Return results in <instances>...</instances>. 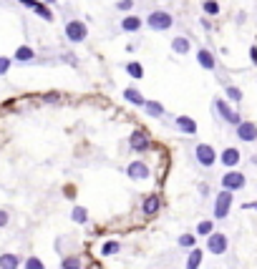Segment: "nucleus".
<instances>
[{"label": "nucleus", "instance_id": "1", "mask_svg": "<svg viewBox=\"0 0 257 269\" xmlns=\"http://www.w3.org/2000/svg\"><path fill=\"white\" fill-rule=\"evenodd\" d=\"M212 108H215V116H217V118H222L224 124H230V126H235V128L242 124L239 113H237L235 108H230V103H227V101H222V98H215V106H212Z\"/></svg>", "mask_w": 257, "mask_h": 269}, {"label": "nucleus", "instance_id": "2", "mask_svg": "<svg viewBox=\"0 0 257 269\" xmlns=\"http://www.w3.org/2000/svg\"><path fill=\"white\" fill-rule=\"evenodd\" d=\"M194 161L204 169H212L217 163V151L212 148L209 143H197L194 146Z\"/></svg>", "mask_w": 257, "mask_h": 269}, {"label": "nucleus", "instance_id": "3", "mask_svg": "<svg viewBox=\"0 0 257 269\" xmlns=\"http://www.w3.org/2000/svg\"><path fill=\"white\" fill-rule=\"evenodd\" d=\"M146 25L151 31H169L174 25V18H172V13H166V10H154V13H149Z\"/></svg>", "mask_w": 257, "mask_h": 269}, {"label": "nucleus", "instance_id": "4", "mask_svg": "<svg viewBox=\"0 0 257 269\" xmlns=\"http://www.w3.org/2000/svg\"><path fill=\"white\" fill-rule=\"evenodd\" d=\"M235 199H232V191H219L215 197V209H212V214H215V219H227V214H230Z\"/></svg>", "mask_w": 257, "mask_h": 269}, {"label": "nucleus", "instance_id": "5", "mask_svg": "<svg viewBox=\"0 0 257 269\" xmlns=\"http://www.w3.org/2000/svg\"><path fill=\"white\" fill-rule=\"evenodd\" d=\"M63 33H66L68 43H83L86 36H88V28H86V23H81V20H68L66 28H63Z\"/></svg>", "mask_w": 257, "mask_h": 269}, {"label": "nucleus", "instance_id": "6", "mask_svg": "<svg viewBox=\"0 0 257 269\" xmlns=\"http://www.w3.org/2000/svg\"><path fill=\"white\" fill-rule=\"evenodd\" d=\"M227 249H230V239H227L222 232H212L209 236H207V251L209 254H224Z\"/></svg>", "mask_w": 257, "mask_h": 269}, {"label": "nucleus", "instance_id": "7", "mask_svg": "<svg viewBox=\"0 0 257 269\" xmlns=\"http://www.w3.org/2000/svg\"><path fill=\"white\" fill-rule=\"evenodd\" d=\"M245 184H247L245 174H239V171H235V169L227 171V174L222 176V189H224V191H232V194H235V191H239Z\"/></svg>", "mask_w": 257, "mask_h": 269}, {"label": "nucleus", "instance_id": "8", "mask_svg": "<svg viewBox=\"0 0 257 269\" xmlns=\"http://www.w3.org/2000/svg\"><path fill=\"white\" fill-rule=\"evenodd\" d=\"M149 163L144 161H131L129 166H126V176L131 179V181H144V179H149Z\"/></svg>", "mask_w": 257, "mask_h": 269}, {"label": "nucleus", "instance_id": "9", "mask_svg": "<svg viewBox=\"0 0 257 269\" xmlns=\"http://www.w3.org/2000/svg\"><path fill=\"white\" fill-rule=\"evenodd\" d=\"M235 133H237V139H239V141L252 143V141H257V124H252V121H242V124L235 128Z\"/></svg>", "mask_w": 257, "mask_h": 269}, {"label": "nucleus", "instance_id": "10", "mask_svg": "<svg viewBox=\"0 0 257 269\" xmlns=\"http://www.w3.org/2000/svg\"><path fill=\"white\" fill-rule=\"evenodd\" d=\"M217 159L222 161V166H227V169H230V171H232V169L237 166V163L242 161V154L237 151V148H235V146H230V148H224V151H222V154H219Z\"/></svg>", "mask_w": 257, "mask_h": 269}, {"label": "nucleus", "instance_id": "11", "mask_svg": "<svg viewBox=\"0 0 257 269\" xmlns=\"http://www.w3.org/2000/svg\"><path fill=\"white\" fill-rule=\"evenodd\" d=\"M20 5H25V8H30L33 13H38V16L43 18V20H48V23H53V13L45 8V3H38V0H18Z\"/></svg>", "mask_w": 257, "mask_h": 269}, {"label": "nucleus", "instance_id": "12", "mask_svg": "<svg viewBox=\"0 0 257 269\" xmlns=\"http://www.w3.org/2000/svg\"><path fill=\"white\" fill-rule=\"evenodd\" d=\"M174 126L181 133H189V136H194V133H197V121H194L192 116H177L174 118Z\"/></svg>", "mask_w": 257, "mask_h": 269}, {"label": "nucleus", "instance_id": "13", "mask_svg": "<svg viewBox=\"0 0 257 269\" xmlns=\"http://www.w3.org/2000/svg\"><path fill=\"white\" fill-rule=\"evenodd\" d=\"M159 209H161V199L157 197V194H151V197H146V199L141 201V212H144L146 216L159 214Z\"/></svg>", "mask_w": 257, "mask_h": 269}, {"label": "nucleus", "instance_id": "14", "mask_svg": "<svg viewBox=\"0 0 257 269\" xmlns=\"http://www.w3.org/2000/svg\"><path fill=\"white\" fill-rule=\"evenodd\" d=\"M197 63H199L204 71H215V66H217L215 55H212V51H207V48H199V51H197Z\"/></svg>", "mask_w": 257, "mask_h": 269}, {"label": "nucleus", "instance_id": "15", "mask_svg": "<svg viewBox=\"0 0 257 269\" xmlns=\"http://www.w3.org/2000/svg\"><path fill=\"white\" fill-rule=\"evenodd\" d=\"M124 101L131 103V106H141V108L146 106V98L141 96V91H136V88H131V86L124 88Z\"/></svg>", "mask_w": 257, "mask_h": 269}, {"label": "nucleus", "instance_id": "16", "mask_svg": "<svg viewBox=\"0 0 257 269\" xmlns=\"http://www.w3.org/2000/svg\"><path fill=\"white\" fill-rule=\"evenodd\" d=\"M149 148V139L144 131H134L131 133V151H146Z\"/></svg>", "mask_w": 257, "mask_h": 269}, {"label": "nucleus", "instance_id": "17", "mask_svg": "<svg viewBox=\"0 0 257 269\" xmlns=\"http://www.w3.org/2000/svg\"><path fill=\"white\" fill-rule=\"evenodd\" d=\"M0 269H20V257L13 251L0 254Z\"/></svg>", "mask_w": 257, "mask_h": 269}, {"label": "nucleus", "instance_id": "18", "mask_svg": "<svg viewBox=\"0 0 257 269\" xmlns=\"http://www.w3.org/2000/svg\"><path fill=\"white\" fill-rule=\"evenodd\" d=\"M202 259H204V254L199 247H194L189 249V257H187V269H199L202 267Z\"/></svg>", "mask_w": 257, "mask_h": 269}, {"label": "nucleus", "instance_id": "19", "mask_svg": "<svg viewBox=\"0 0 257 269\" xmlns=\"http://www.w3.org/2000/svg\"><path fill=\"white\" fill-rule=\"evenodd\" d=\"M121 31H126V33H136V31H141V18H136V16H126L124 20H121Z\"/></svg>", "mask_w": 257, "mask_h": 269}, {"label": "nucleus", "instance_id": "20", "mask_svg": "<svg viewBox=\"0 0 257 269\" xmlns=\"http://www.w3.org/2000/svg\"><path fill=\"white\" fill-rule=\"evenodd\" d=\"M15 61H20V63H30V61H36V51L30 48V46H20L18 51H15Z\"/></svg>", "mask_w": 257, "mask_h": 269}, {"label": "nucleus", "instance_id": "21", "mask_svg": "<svg viewBox=\"0 0 257 269\" xmlns=\"http://www.w3.org/2000/svg\"><path fill=\"white\" fill-rule=\"evenodd\" d=\"M189 48H192V43H189V38H184V36H177L174 40H172V51L174 53H189Z\"/></svg>", "mask_w": 257, "mask_h": 269}, {"label": "nucleus", "instance_id": "22", "mask_svg": "<svg viewBox=\"0 0 257 269\" xmlns=\"http://www.w3.org/2000/svg\"><path fill=\"white\" fill-rule=\"evenodd\" d=\"M58 269H83V259L76 257V254H71V257H63V259H60Z\"/></svg>", "mask_w": 257, "mask_h": 269}, {"label": "nucleus", "instance_id": "23", "mask_svg": "<svg viewBox=\"0 0 257 269\" xmlns=\"http://www.w3.org/2000/svg\"><path fill=\"white\" fill-rule=\"evenodd\" d=\"M144 111L151 116V118H161L164 113H166V108L161 106L159 101H146V106H144Z\"/></svg>", "mask_w": 257, "mask_h": 269}, {"label": "nucleus", "instance_id": "24", "mask_svg": "<svg viewBox=\"0 0 257 269\" xmlns=\"http://www.w3.org/2000/svg\"><path fill=\"white\" fill-rule=\"evenodd\" d=\"M126 73H129L134 81H141V78H144V66H141L139 61H129V63H126Z\"/></svg>", "mask_w": 257, "mask_h": 269}, {"label": "nucleus", "instance_id": "25", "mask_svg": "<svg viewBox=\"0 0 257 269\" xmlns=\"http://www.w3.org/2000/svg\"><path fill=\"white\" fill-rule=\"evenodd\" d=\"M119 251H121V242H116V239H109L106 244H101V257H114Z\"/></svg>", "mask_w": 257, "mask_h": 269}, {"label": "nucleus", "instance_id": "26", "mask_svg": "<svg viewBox=\"0 0 257 269\" xmlns=\"http://www.w3.org/2000/svg\"><path fill=\"white\" fill-rule=\"evenodd\" d=\"M71 219H73L76 224H86V221H88V212H86L83 206H73V209H71Z\"/></svg>", "mask_w": 257, "mask_h": 269}, {"label": "nucleus", "instance_id": "27", "mask_svg": "<svg viewBox=\"0 0 257 269\" xmlns=\"http://www.w3.org/2000/svg\"><path fill=\"white\" fill-rule=\"evenodd\" d=\"M212 232H215V224H212L209 219H204V221L197 224V234H199V236H209Z\"/></svg>", "mask_w": 257, "mask_h": 269}, {"label": "nucleus", "instance_id": "28", "mask_svg": "<svg viewBox=\"0 0 257 269\" xmlns=\"http://www.w3.org/2000/svg\"><path fill=\"white\" fill-rule=\"evenodd\" d=\"M194 244H197V234H181L179 236V247L181 249H194Z\"/></svg>", "mask_w": 257, "mask_h": 269}, {"label": "nucleus", "instance_id": "29", "mask_svg": "<svg viewBox=\"0 0 257 269\" xmlns=\"http://www.w3.org/2000/svg\"><path fill=\"white\" fill-rule=\"evenodd\" d=\"M23 269H45V264H43L38 257H28V259L23 262Z\"/></svg>", "mask_w": 257, "mask_h": 269}, {"label": "nucleus", "instance_id": "30", "mask_svg": "<svg viewBox=\"0 0 257 269\" xmlns=\"http://www.w3.org/2000/svg\"><path fill=\"white\" fill-rule=\"evenodd\" d=\"M227 98H232L235 103H239L242 101V91H239V88H235V86H227Z\"/></svg>", "mask_w": 257, "mask_h": 269}, {"label": "nucleus", "instance_id": "31", "mask_svg": "<svg viewBox=\"0 0 257 269\" xmlns=\"http://www.w3.org/2000/svg\"><path fill=\"white\" fill-rule=\"evenodd\" d=\"M204 13H207V16H217V13H219V5L215 3V0H207V3H204Z\"/></svg>", "mask_w": 257, "mask_h": 269}, {"label": "nucleus", "instance_id": "32", "mask_svg": "<svg viewBox=\"0 0 257 269\" xmlns=\"http://www.w3.org/2000/svg\"><path fill=\"white\" fill-rule=\"evenodd\" d=\"M10 66H13V61H10V58L0 55V76H5V73L10 71Z\"/></svg>", "mask_w": 257, "mask_h": 269}, {"label": "nucleus", "instance_id": "33", "mask_svg": "<svg viewBox=\"0 0 257 269\" xmlns=\"http://www.w3.org/2000/svg\"><path fill=\"white\" fill-rule=\"evenodd\" d=\"M134 8V0H119L116 3V10H131Z\"/></svg>", "mask_w": 257, "mask_h": 269}, {"label": "nucleus", "instance_id": "34", "mask_svg": "<svg viewBox=\"0 0 257 269\" xmlns=\"http://www.w3.org/2000/svg\"><path fill=\"white\" fill-rule=\"evenodd\" d=\"M8 221H10V214L5 212V209H0V229L8 227Z\"/></svg>", "mask_w": 257, "mask_h": 269}, {"label": "nucleus", "instance_id": "35", "mask_svg": "<svg viewBox=\"0 0 257 269\" xmlns=\"http://www.w3.org/2000/svg\"><path fill=\"white\" fill-rule=\"evenodd\" d=\"M250 58H252V63L257 66V48H250Z\"/></svg>", "mask_w": 257, "mask_h": 269}, {"label": "nucleus", "instance_id": "36", "mask_svg": "<svg viewBox=\"0 0 257 269\" xmlns=\"http://www.w3.org/2000/svg\"><path fill=\"white\" fill-rule=\"evenodd\" d=\"M242 206H245V209H255V212H257V201H250V204H242Z\"/></svg>", "mask_w": 257, "mask_h": 269}, {"label": "nucleus", "instance_id": "37", "mask_svg": "<svg viewBox=\"0 0 257 269\" xmlns=\"http://www.w3.org/2000/svg\"><path fill=\"white\" fill-rule=\"evenodd\" d=\"M45 3H56V0H45Z\"/></svg>", "mask_w": 257, "mask_h": 269}]
</instances>
